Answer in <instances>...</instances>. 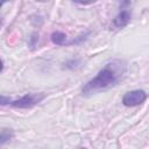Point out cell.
<instances>
[{
    "instance_id": "ba28073f",
    "label": "cell",
    "mask_w": 149,
    "mask_h": 149,
    "mask_svg": "<svg viewBox=\"0 0 149 149\" xmlns=\"http://www.w3.org/2000/svg\"><path fill=\"white\" fill-rule=\"evenodd\" d=\"M2 69H3V62H2V59L0 58V72L2 71Z\"/></svg>"
},
{
    "instance_id": "7a4b0ae2",
    "label": "cell",
    "mask_w": 149,
    "mask_h": 149,
    "mask_svg": "<svg viewBox=\"0 0 149 149\" xmlns=\"http://www.w3.org/2000/svg\"><path fill=\"white\" fill-rule=\"evenodd\" d=\"M44 98H45V94L44 93H28V94H24L23 97L19 98L15 101H12L10 105L14 108L27 109V108H31V107L36 106Z\"/></svg>"
},
{
    "instance_id": "3957f363",
    "label": "cell",
    "mask_w": 149,
    "mask_h": 149,
    "mask_svg": "<svg viewBox=\"0 0 149 149\" xmlns=\"http://www.w3.org/2000/svg\"><path fill=\"white\" fill-rule=\"evenodd\" d=\"M147 99V93L143 90H134L127 92L122 98V104L127 107H134L143 104Z\"/></svg>"
},
{
    "instance_id": "8fae6325",
    "label": "cell",
    "mask_w": 149,
    "mask_h": 149,
    "mask_svg": "<svg viewBox=\"0 0 149 149\" xmlns=\"http://www.w3.org/2000/svg\"><path fill=\"white\" fill-rule=\"evenodd\" d=\"M80 149H85V148H80Z\"/></svg>"
},
{
    "instance_id": "52a82bcc",
    "label": "cell",
    "mask_w": 149,
    "mask_h": 149,
    "mask_svg": "<svg viewBox=\"0 0 149 149\" xmlns=\"http://www.w3.org/2000/svg\"><path fill=\"white\" fill-rule=\"evenodd\" d=\"M12 102V98L7 95H0V106H6Z\"/></svg>"
},
{
    "instance_id": "30bf717a",
    "label": "cell",
    "mask_w": 149,
    "mask_h": 149,
    "mask_svg": "<svg viewBox=\"0 0 149 149\" xmlns=\"http://www.w3.org/2000/svg\"><path fill=\"white\" fill-rule=\"evenodd\" d=\"M2 5H3V2H0V7H1V6H2Z\"/></svg>"
},
{
    "instance_id": "9c48e42d",
    "label": "cell",
    "mask_w": 149,
    "mask_h": 149,
    "mask_svg": "<svg viewBox=\"0 0 149 149\" xmlns=\"http://www.w3.org/2000/svg\"><path fill=\"white\" fill-rule=\"evenodd\" d=\"M1 23H2V20H1V17H0V27H1Z\"/></svg>"
},
{
    "instance_id": "5b68a950",
    "label": "cell",
    "mask_w": 149,
    "mask_h": 149,
    "mask_svg": "<svg viewBox=\"0 0 149 149\" xmlns=\"http://www.w3.org/2000/svg\"><path fill=\"white\" fill-rule=\"evenodd\" d=\"M132 20V13L128 9H121L116 16L113 19V27L121 29L123 27H126Z\"/></svg>"
},
{
    "instance_id": "277c9868",
    "label": "cell",
    "mask_w": 149,
    "mask_h": 149,
    "mask_svg": "<svg viewBox=\"0 0 149 149\" xmlns=\"http://www.w3.org/2000/svg\"><path fill=\"white\" fill-rule=\"evenodd\" d=\"M84 38H85V37H83V35H81V36H79L77 40L69 41L66 34H64L63 31H59V30H56V31H54V33L51 34V41H52V43L56 44V45H70V44H77V43L81 42Z\"/></svg>"
},
{
    "instance_id": "6da1fadb",
    "label": "cell",
    "mask_w": 149,
    "mask_h": 149,
    "mask_svg": "<svg viewBox=\"0 0 149 149\" xmlns=\"http://www.w3.org/2000/svg\"><path fill=\"white\" fill-rule=\"evenodd\" d=\"M125 72H126V64L120 59H114L107 63L94 78L88 80L83 87L81 92L84 95H88L109 88L120 80V78L123 76Z\"/></svg>"
},
{
    "instance_id": "8992f818",
    "label": "cell",
    "mask_w": 149,
    "mask_h": 149,
    "mask_svg": "<svg viewBox=\"0 0 149 149\" xmlns=\"http://www.w3.org/2000/svg\"><path fill=\"white\" fill-rule=\"evenodd\" d=\"M14 137V132L10 128H2L0 130V146L8 143Z\"/></svg>"
}]
</instances>
